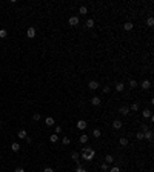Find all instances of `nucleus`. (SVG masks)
<instances>
[{
  "label": "nucleus",
  "mask_w": 154,
  "mask_h": 172,
  "mask_svg": "<svg viewBox=\"0 0 154 172\" xmlns=\"http://www.w3.org/2000/svg\"><path fill=\"white\" fill-rule=\"evenodd\" d=\"M94 155H96V151L93 148H83L82 149V158L86 161H93Z\"/></svg>",
  "instance_id": "1"
},
{
  "label": "nucleus",
  "mask_w": 154,
  "mask_h": 172,
  "mask_svg": "<svg viewBox=\"0 0 154 172\" xmlns=\"http://www.w3.org/2000/svg\"><path fill=\"white\" fill-rule=\"evenodd\" d=\"M68 22H70V25H71V26H77L80 20H79V17H77V15H71Z\"/></svg>",
  "instance_id": "2"
},
{
  "label": "nucleus",
  "mask_w": 154,
  "mask_h": 172,
  "mask_svg": "<svg viewBox=\"0 0 154 172\" xmlns=\"http://www.w3.org/2000/svg\"><path fill=\"white\" fill-rule=\"evenodd\" d=\"M99 86H100V85H99V82H96V80H91V82L88 83V88H89L91 91H96Z\"/></svg>",
  "instance_id": "3"
},
{
  "label": "nucleus",
  "mask_w": 154,
  "mask_h": 172,
  "mask_svg": "<svg viewBox=\"0 0 154 172\" xmlns=\"http://www.w3.org/2000/svg\"><path fill=\"white\" fill-rule=\"evenodd\" d=\"M153 131H149V129H148V131H146V132H143V138H146V140H148V141H153Z\"/></svg>",
  "instance_id": "4"
},
{
  "label": "nucleus",
  "mask_w": 154,
  "mask_h": 172,
  "mask_svg": "<svg viewBox=\"0 0 154 172\" xmlns=\"http://www.w3.org/2000/svg\"><path fill=\"white\" fill-rule=\"evenodd\" d=\"M26 35H28V38H34L35 37V29L34 28H28V31H26Z\"/></svg>",
  "instance_id": "5"
},
{
  "label": "nucleus",
  "mask_w": 154,
  "mask_h": 172,
  "mask_svg": "<svg viewBox=\"0 0 154 172\" xmlns=\"http://www.w3.org/2000/svg\"><path fill=\"white\" fill-rule=\"evenodd\" d=\"M86 126H88V123L85 121V120H79L77 121V128L79 129H86Z\"/></svg>",
  "instance_id": "6"
},
{
  "label": "nucleus",
  "mask_w": 154,
  "mask_h": 172,
  "mask_svg": "<svg viewBox=\"0 0 154 172\" xmlns=\"http://www.w3.org/2000/svg\"><path fill=\"white\" fill-rule=\"evenodd\" d=\"M140 86H142L143 89H149V88H151V82H149V80H143Z\"/></svg>",
  "instance_id": "7"
},
{
  "label": "nucleus",
  "mask_w": 154,
  "mask_h": 172,
  "mask_svg": "<svg viewBox=\"0 0 154 172\" xmlns=\"http://www.w3.org/2000/svg\"><path fill=\"white\" fill-rule=\"evenodd\" d=\"M119 112H120L122 115H128V114H129V108H126V106H122V108L119 109Z\"/></svg>",
  "instance_id": "8"
},
{
  "label": "nucleus",
  "mask_w": 154,
  "mask_h": 172,
  "mask_svg": "<svg viewBox=\"0 0 154 172\" xmlns=\"http://www.w3.org/2000/svg\"><path fill=\"white\" fill-rule=\"evenodd\" d=\"M91 105L93 106H99L100 105V98L99 97H93V98H91Z\"/></svg>",
  "instance_id": "9"
},
{
  "label": "nucleus",
  "mask_w": 154,
  "mask_h": 172,
  "mask_svg": "<svg viewBox=\"0 0 154 172\" xmlns=\"http://www.w3.org/2000/svg\"><path fill=\"white\" fill-rule=\"evenodd\" d=\"M113 128L114 129H120L122 128V121H120V120H114L113 121Z\"/></svg>",
  "instance_id": "10"
},
{
  "label": "nucleus",
  "mask_w": 154,
  "mask_h": 172,
  "mask_svg": "<svg viewBox=\"0 0 154 172\" xmlns=\"http://www.w3.org/2000/svg\"><path fill=\"white\" fill-rule=\"evenodd\" d=\"M79 141H80V143H82V144H85V143H86V141H88V135H85V134H82V135H80V137H79Z\"/></svg>",
  "instance_id": "11"
},
{
  "label": "nucleus",
  "mask_w": 154,
  "mask_h": 172,
  "mask_svg": "<svg viewBox=\"0 0 154 172\" xmlns=\"http://www.w3.org/2000/svg\"><path fill=\"white\" fill-rule=\"evenodd\" d=\"M142 115H143V118H149L153 114H151V111H149V109H145V111H142Z\"/></svg>",
  "instance_id": "12"
},
{
  "label": "nucleus",
  "mask_w": 154,
  "mask_h": 172,
  "mask_svg": "<svg viewBox=\"0 0 154 172\" xmlns=\"http://www.w3.org/2000/svg\"><path fill=\"white\" fill-rule=\"evenodd\" d=\"M11 149H12V152H19V151H20V144H19V143H12L11 144Z\"/></svg>",
  "instance_id": "13"
},
{
  "label": "nucleus",
  "mask_w": 154,
  "mask_h": 172,
  "mask_svg": "<svg viewBox=\"0 0 154 172\" xmlns=\"http://www.w3.org/2000/svg\"><path fill=\"white\" fill-rule=\"evenodd\" d=\"M123 89H125V85H123V83H117L116 85V91L117 92H122Z\"/></svg>",
  "instance_id": "14"
},
{
  "label": "nucleus",
  "mask_w": 154,
  "mask_h": 172,
  "mask_svg": "<svg viewBox=\"0 0 154 172\" xmlns=\"http://www.w3.org/2000/svg\"><path fill=\"white\" fill-rule=\"evenodd\" d=\"M17 137L19 138H26V131H25V129H20L19 134H17Z\"/></svg>",
  "instance_id": "15"
},
{
  "label": "nucleus",
  "mask_w": 154,
  "mask_h": 172,
  "mask_svg": "<svg viewBox=\"0 0 154 172\" xmlns=\"http://www.w3.org/2000/svg\"><path fill=\"white\" fill-rule=\"evenodd\" d=\"M113 161H114V157H113V155H106V157H105V163L111 164Z\"/></svg>",
  "instance_id": "16"
},
{
  "label": "nucleus",
  "mask_w": 154,
  "mask_h": 172,
  "mask_svg": "<svg viewBox=\"0 0 154 172\" xmlns=\"http://www.w3.org/2000/svg\"><path fill=\"white\" fill-rule=\"evenodd\" d=\"M123 28H125V31H131V29H133V23H131V22H126V23L123 25Z\"/></svg>",
  "instance_id": "17"
},
{
  "label": "nucleus",
  "mask_w": 154,
  "mask_h": 172,
  "mask_svg": "<svg viewBox=\"0 0 154 172\" xmlns=\"http://www.w3.org/2000/svg\"><path fill=\"white\" fill-rule=\"evenodd\" d=\"M45 123H46V126H54V118H52V117H48Z\"/></svg>",
  "instance_id": "18"
},
{
  "label": "nucleus",
  "mask_w": 154,
  "mask_h": 172,
  "mask_svg": "<svg viewBox=\"0 0 154 172\" xmlns=\"http://www.w3.org/2000/svg\"><path fill=\"white\" fill-rule=\"evenodd\" d=\"M93 135H94L96 138L102 137V132H100V129H94V131H93Z\"/></svg>",
  "instance_id": "19"
},
{
  "label": "nucleus",
  "mask_w": 154,
  "mask_h": 172,
  "mask_svg": "<svg viewBox=\"0 0 154 172\" xmlns=\"http://www.w3.org/2000/svg\"><path fill=\"white\" fill-rule=\"evenodd\" d=\"M129 111H139V103H133V105H131V108H129Z\"/></svg>",
  "instance_id": "20"
},
{
  "label": "nucleus",
  "mask_w": 154,
  "mask_h": 172,
  "mask_svg": "<svg viewBox=\"0 0 154 172\" xmlns=\"http://www.w3.org/2000/svg\"><path fill=\"white\" fill-rule=\"evenodd\" d=\"M6 35H8V31L6 29H0V38H6Z\"/></svg>",
  "instance_id": "21"
},
{
  "label": "nucleus",
  "mask_w": 154,
  "mask_h": 172,
  "mask_svg": "<svg viewBox=\"0 0 154 172\" xmlns=\"http://www.w3.org/2000/svg\"><path fill=\"white\" fill-rule=\"evenodd\" d=\"M94 26V20L93 19H88L86 20V28H93Z\"/></svg>",
  "instance_id": "22"
},
{
  "label": "nucleus",
  "mask_w": 154,
  "mask_h": 172,
  "mask_svg": "<svg viewBox=\"0 0 154 172\" xmlns=\"http://www.w3.org/2000/svg\"><path fill=\"white\" fill-rule=\"evenodd\" d=\"M126 144H128V138L122 137V138H120V146H126Z\"/></svg>",
  "instance_id": "23"
},
{
  "label": "nucleus",
  "mask_w": 154,
  "mask_h": 172,
  "mask_svg": "<svg viewBox=\"0 0 154 172\" xmlns=\"http://www.w3.org/2000/svg\"><path fill=\"white\" fill-rule=\"evenodd\" d=\"M79 12H80V14H86V12H88V9H86V6H80V8H79Z\"/></svg>",
  "instance_id": "24"
},
{
  "label": "nucleus",
  "mask_w": 154,
  "mask_h": 172,
  "mask_svg": "<svg viewBox=\"0 0 154 172\" xmlns=\"http://www.w3.org/2000/svg\"><path fill=\"white\" fill-rule=\"evenodd\" d=\"M71 158H73L74 161H79V154L77 152H71Z\"/></svg>",
  "instance_id": "25"
},
{
  "label": "nucleus",
  "mask_w": 154,
  "mask_h": 172,
  "mask_svg": "<svg viewBox=\"0 0 154 172\" xmlns=\"http://www.w3.org/2000/svg\"><path fill=\"white\" fill-rule=\"evenodd\" d=\"M146 25H148V26H154V19H153V17H148V20H146Z\"/></svg>",
  "instance_id": "26"
},
{
  "label": "nucleus",
  "mask_w": 154,
  "mask_h": 172,
  "mask_svg": "<svg viewBox=\"0 0 154 172\" xmlns=\"http://www.w3.org/2000/svg\"><path fill=\"white\" fill-rule=\"evenodd\" d=\"M62 143H63L65 146H66V144H70V143H71V140H70V137H63V140H62Z\"/></svg>",
  "instance_id": "27"
},
{
  "label": "nucleus",
  "mask_w": 154,
  "mask_h": 172,
  "mask_svg": "<svg viewBox=\"0 0 154 172\" xmlns=\"http://www.w3.org/2000/svg\"><path fill=\"white\" fill-rule=\"evenodd\" d=\"M136 138H137V140H143V132H137V134H136Z\"/></svg>",
  "instance_id": "28"
},
{
  "label": "nucleus",
  "mask_w": 154,
  "mask_h": 172,
  "mask_svg": "<svg viewBox=\"0 0 154 172\" xmlns=\"http://www.w3.org/2000/svg\"><path fill=\"white\" fill-rule=\"evenodd\" d=\"M32 120H34V121H39V120H40V114H39V112H35V114L32 115Z\"/></svg>",
  "instance_id": "29"
},
{
  "label": "nucleus",
  "mask_w": 154,
  "mask_h": 172,
  "mask_svg": "<svg viewBox=\"0 0 154 172\" xmlns=\"http://www.w3.org/2000/svg\"><path fill=\"white\" fill-rule=\"evenodd\" d=\"M76 172H88V171L85 169L83 166H77V167H76Z\"/></svg>",
  "instance_id": "30"
},
{
  "label": "nucleus",
  "mask_w": 154,
  "mask_h": 172,
  "mask_svg": "<svg viewBox=\"0 0 154 172\" xmlns=\"http://www.w3.org/2000/svg\"><path fill=\"white\" fill-rule=\"evenodd\" d=\"M136 86H137V82H136V80H131V82H129V88H131V89H134Z\"/></svg>",
  "instance_id": "31"
},
{
  "label": "nucleus",
  "mask_w": 154,
  "mask_h": 172,
  "mask_svg": "<svg viewBox=\"0 0 154 172\" xmlns=\"http://www.w3.org/2000/svg\"><path fill=\"white\" fill-rule=\"evenodd\" d=\"M146 131H148V126H146L145 123H143V125L140 126V132H146Z\"/></svg>",
  "instance_id": "32"
},
{
  "label": "nucleus",
  "mask_w": 154,
  "mask_h": 172,
  "mask_svg": "<svg viewBox=\"0 0 154 172\" xmlns=\"http://www.w3.org/2000/svg\"><path fill=\"white\" fill-rule=\"evenodd\" d=\"M50 140L52 141V143H55V141H57V140H59V137H57V135H55V134H54V135H51V137H50Z\"/></svg>",
  "instance_id": "33"
},
{
  "label": "nucleus",
  "mask_w": 154,
  "mask_h": 172,
  "mask_svg": "<svg viewBox=\"0 0 154 172\" xmlns=\"http://www.w3.org/2000/svg\"><path fill=\"white\" fill-rule=\"evenodd\" d=\"M109 172H120V167L119 166H114V167H111Z\"/></svg>",
  "instance_id": "34"
},
{
  "label": "nucleus",
  "mask_w": 154,
  "mask_h": 172,
  "mask_svg": "<svg viewBox=\"0 0 154 172\" xmlns=\"http://www.w3.org/2000/svg\"><path fill=\"white\" fill-rule=\"evenodd\" d=\"M60 132H62V126L57 125V126H55V134H60Z\"/></svg>",
  "instance_id": "35"
},
{
  "label": "nucleus",
  "mask_w": 154,
  "mask_h": 172,
  "mask_svg": "<svg viewBox=\"0 0 154 172\" xmlns=\"http://www.w3.org/2000/svg\"><path fill=\"white\" fill-rule=\"evenodd\" d=\"M100 167H102V171H108V163H103Z\"/></svg>",
  "instance_id": "36"
},
{
  "label": "nucleus",
  "mask_w": 154,
  "mask_h": 172,
  "mask_svg": "<svg viewBox=\"0 0 154 172\" xmlns=\"http://www.w3.org/2000/svg\"><path fill=\"white\" fill-rule=\"evenodd\" d=\"M109 91H111V88H109V86H105V88H103V92H105V94H108Z\"/></svg>",
  "instance_id": "37"
},
{
  "label": "nucleus",
  "mask_w": 154,
  "mask_h": 172,
  "mask_svg": "<svg viewBox=\"0 0 154 172\" xmlns=\"http://www.w3.org/2000/svg\"><path fill=\"white\" fill-rule=\"evenodd\" d=\"M25 140H26V143H32V138H31V137H28V135H26Z\"/></svg>",
  "instance_id": "38"
},
{
  "label": "nucleus",
  "mask_w": 154,
  "mask_h": 172,
  "mask_svg": "<svg viewBox=\"0 0 154 172\" xmlns=\"http://www.w3.org/2000/svg\"><path fill=\"white\" fill-rule=\"evenodd\" d=\"M14 172H25V171H23V167H17V169H15Z\"/></svg>",
  "instance_id": "39"
},
{
  "label": "nucleus",
  "mask_w": 154,
  "mask_h": 172,
  "mask_svg": "<svg viewBox=\"0 0 154 172\" xmlns=\"http://www.w3.org/2000/svg\"><path fill=\"white\" fill-rule=\"evenodd\" d=\"M43 172H54V171H52L51 167H45V171H43Z\"/></svg>",
  "instance_id": "40"
},
{
  "label": "nucleus",
  "mask_w": 154,
  "mask_h": 172,
  "mask_svg": "<svg viewBox=\"0 0 154 172\" xmlns=\"http://www.w3.org/2000/svg\"><path fill=\"white\" fill-rule=\"evenodd\" d=\"M0 126H2V121H0Z\"/></svg>",
  "instance_id": "41"
}]
</instances>
